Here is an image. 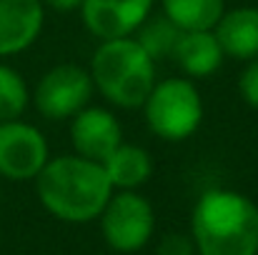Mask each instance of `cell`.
<instances>
[{"mask_svg": "<svg viewBox=\"0 0 258 255\" xmlns=\"http://www.w3.org/2000/svg\"><path fill=\"white\" fill-rule=\"evenodd\" d=\"M33 183L43 210L55 220L73 225L98 220L100 210L113 195V185L103 165L78 153L50 155Z\"/></svg>", "mask_w": 258, "mask_h": 255, "instance_id": "cell-1", "label": "cell"}, {"mask_svg": "<svg viewBox=\"0 0 258 255\" xmlns=\"http://www.w3.org/2000/svg\"><path fill=\"white\" fill-rule=\"evenodd\" d=\"M196 255H256L258 205L246 193L211 188L190 210Z\"/></svg>", "mask_w": 258, "mask_h": 255, "instance_id": "cell-2", "label": "cell"}, {"mask_svg": "<svg viewBox=\"0 0 258 255\" xmlns=\"http://www.w3.org/2000/svg\"><path fill=\"white\" fill-rule=\"evenodd\" d=\"M156 60L131 38L98 40V48L90 55L88 70L95 85V93L120 110H136L148 98L156 85Z\"/></svg>", "mask_w": 258, "mask_h": 255, "instance_id": "cell-3", "label": "cell"}, {"mask_svg": "<svg viewBox=\"0 0 258 255\" xmlns=\"http://www.w3.org/2000/svg\"><path fill=\"white\" fill-rule=\"evenodd\" d=\"M148 130L163 143H183L203 123L206 108L196 80L178 75L156 80L141 105Z\"/></svg>", "mask_w": 258, "mask_h": 255, "instance_id": "cell-4", "label": "cell"}, {"mask_svg": "<svg viewBox=\"0 0 258 255\" xmlns=\"http://www.w3.org/2000/svg\"><path fill=\"white\" fill-rule=\"evenodd\" d=\"M100 235L115 253L131 255L143 250L156 233V208L138 190H113L98 215Z\"/></svg>", "mask_w": 258, "mask_h": 255, "instance_id": "cell-5", "label": "cell"}, {"mask_svg": "<svg viewBox=\"0 0 258 255\" xmlns=\"http://www.w3.org/2000/svg\"><path fill=\"white\" fill-rule=\"evenodd\" d=\"M95 85L88 68L78 63H58L38 78L35 88L30 90V103L35 105L40 118L63 123L90 105Z\"/></svg>", "mask_w": 258, "mask_h": 255, "instance_id": "cell-6", "label": "cell"}, {"mask_svg": "<svg viewBox=\"0 0 258 255\" xmlns=\"http://www.w3.org/2000/svg\"><path fill=\"white\" fill-rule=\"evenodd\" d=\"M50 160V145L40 128L15 118L0 123V178L10 183L35 180Z\"/></svg>", "mask_w": 258, "mask_h": 255, "instance_id": "cell-7", "label": "cell"}, {"mask_svg": "<svg viewBox=\"0 0 258 255\" xmlns=\"http://www.w3.org/2000/svg\"><path fill=\"white\" fill-rule=\"evenodd\" d=\"M158 0H83L81 20L95 40L131 38L153 15Z\"/></svg>", "mask_w": 258, "mask_h": 255, "instance_id": "cell-8", "label": "cell"}, {"mask_svg": "<svg viewBox=\"0 0 258 255\" xmlns=\"http://www.w3.org/2000/svg\"><path fill=\"white\" fill-rule=\"evenodd\" d=\"M68 123L73 153L83 158L103 163L123 143V125L105 105H86Z\"/></svg>", "mask_w": 258, "mask_h": 255, "instance_id": "cell-9", "label": "cell"}, {"mask_svg": "<svg viewBox=\"0 0 258 255\" xmlns=\"http://www.w3.org/2000/svg\"><path fill=\"white\" fill-rule=\"evenodd\" d=\"M43 25V0H0V58H13L33 48Z\"/></svg>", "mask_w": 258, "mask_h": 255, "instance_id": "cell-10", "label": "cell"}, {"mask_svg": "<svg viewBox=\"0 0 258 255\" xmlns=\"http://www.w3.org/2000/svg\"><path fill=\"white\" fill-rule=\"evenodd\" d=\"M171 60L178 65L180 75L190 80H206L216 75L228 58L213 30H185L175 43Z\"/></svg>", "mask_w": 258, "mask_h": 255, "instance_id": "cell-11", "label": "cell"}, {"mask_svg": "<svg viewBox=\"0 0 258 255\" xmlns=\"http://www.w3.org/2000/svg\"><path fill=\"white\" fill-rule=\"evenodd\" d=\"M226 58L246 63L258 58V8L256 5H238L226 8L221 20L213 28Z\"/></svg>", "mask_w": 258, "mask_h": 255, "instance_id": "cell-12", "label": "cell"}, {"mask_svg": "<svg viewBox=\"0 0 258 255\" xmlns=\"http://www.w3.org/2000/svg\"><path fill=\"white\" fill-rule=\"evenodd\" d=\"M113 190H138L153 175V158L143 145L120 143L103 163Z\"/></svg>", "mask_w": 258, "mask_h": 255, "instance_id": "cell-13", "label": "cell"}, {"mask_svg": "<svg viewBox=\"0 0 258 255\" xmlns=\"http://www.w3.org/2000/svg\"><path fill=\"white\" fill-rule=\"evenodd\" d=\"M158 5L180 33L213 30L226 13V0H158Z\"/></svg>", "mask_w": 258, "mask_h": 255, "instance_id": "cell-14", "label": "cell"}, {"mask_svg": "<svg viewBox=\"0 0 258 255\" xmlns=\"http://www.w3.org/2000/svg\"><path fill=\"white\" fill-rule=\"evenodd\" d=\"M133 38H136L138 45L158 63V60H166V58L173 55L175 43H178V38H180V30L173 25L163 13H153V15L136 30Z\"/></svg>", "mask_w": 258, "mask_h": 255, "instance_id": "cell-15", "label": "cell"}, {"mask_svg": "<svg viewBox=\"0 0 258 255\" xmlns=\"http://www.w3.org/2000/svg\"><path fill=\"white\" fill-rule=\"evenodd\" d=\"M30 105V88L23 73L0 60V123L23 118Z\"/></svg>", "mask_w": 258, "mask_h": 255, "instance_id": "cell-16", "label": "cell"}, {"mask_svg": "<svg viewBox=\"0 0 258 255\" xmlns=\"http://www.w3.org/2000/svg\"><path fill=\"white\" fill-rule=\"evenodd\" d=\"M238 95L248 108L258 110V58L243 63V70L238 75Z\"/></svg>", "mask_w": 258, "mask_h": 255, "instance_id": "cell-17", "label": "cell"}, {"mask_svg": "<svg viewBox=\"0 0 258 255\" xmlns=\"http://www.w3.org/2000/svg\"><path fill=\"white\" fill-rule=\"evenodd\" d=\"M156 255H196V245L190 233H168L158 240Z\"/></svg>", "mask_w": 258, "mask_h": 255, "instance_id": "cell-18", "label": "cell"}, {"mask_svg": "<svg viewBox=\"0 0 258 255\" xmlns=\"http://www.w3.org/2000/svg\"><path fill=\"white\" fill-rule=\"evenodd\" d=\"M45 10H55V13H73L81 10L83 0H43Z\"/></svg>", "mask_w": 258, "mask_h": 255, "instance_id": "cell-19", "label": "cell"}, {"mask_svg": "<svg viewBox=\"0 0 258 255\" xmlns=\"http://www.w3.org/2000/svg\"><path fill=\"white\" fill-rule=\"evenodd\" d=\"M256 255H258V253H256Z\"/></svg>", "mask_w": 258, "mask_h": 255, "instance_id": "cell-20", "label": "cell"}]
</instances>
